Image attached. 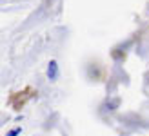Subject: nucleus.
<instances>
[{
    "mask_svg": "<svg viewBox=\"0 0 149 136\" xmlns=\"http://www.w3.org/2000/svg\"><path fill=\"white\" fill-rule=\"evenodd\" d=\"M56 76H58V64H56V60H51L47 64V80L55 82Z\"/></svg>",
    "mask_w": 149,
    "mask_h": 136,
    "instance_id": "1",
    "label": "nucleus"
},
{
    "mask_svg": "<svg viewBox=\"0 0 149 136\" xmlns=\"http://www.w3.org/2000/svg\"><path fill=\"white\" fill-rule=\"evenodd\" d=\"M20 133H22V129H20V127H15V129H11V131L7 133L6 136H18Z\"/></svg>",
    "mask_w": 149,
    "mask_h": 136,
    "instance_id": "2",
    "label": "nucleus"
}]
</instances>
